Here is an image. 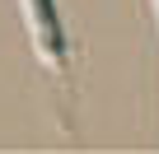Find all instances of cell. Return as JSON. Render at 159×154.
Segmentation results:
<instances>
[{"mask_svg":"<svg viewBox=\"0 0 159 154\" xmlns=\"http://www.w3.org/2000/svg\"><path fill=\"white\" fill-rule=\"evenodd\" d=\"M33 19H38V33H42L47 56H61V51H66V42H61V19H56V5H52V0H33Z\"/></svg>","mask_w":159,"mask_h":154,"instance_id":"cell-1","label":"cell"}]
</instances>
